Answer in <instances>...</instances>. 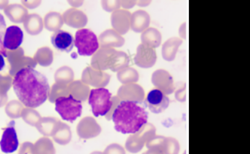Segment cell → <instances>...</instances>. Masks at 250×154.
<instances>
[{
    "label": "cell",
    "mask_w": 250,
    "mask_h": 154,
    "mask_svg": "<svg viewBox=\"0 0 250 154\" xmlns=\"http://www.w3.org/2000/svg\"><path fill=\"white\" fill-rule=\"evenodd\" d=\"M19 146L17 133L15 128L14 121H11L8 127L4 129L0 141L1 152L6 154L14 153Z\"/></svg>",
    "instance_id": "cell-11"
},
{
    "label": "cell",
    "mask_w": 250,
    "mask_h": 154,
    "mask_svg": "<svg viewBox=\"0 0 250 154\" xmlns=\"http://www.w3.org/2000/svg\"><path fill=\"white\" fill-rule=\"evenodd\" d=\"M141 42L143 45L151 48H157L161 45L162 36L158 29L154 27H149L142 33Z\"/></svg>",
    "instance_id": "cell-22"
},
{
    "label": "cell",
    "mask_w": 250,
    "mask_h": 154,
    "mask_svg": "<svg viewBox=\"0 0 250 154\" xmlns=\"http://www.w3.org/2000/svg\"><path fill=\"white\" fill-rule=\"evenodd\" d=\"M5 66V62L4 57L2 55H0V71L3 70Z\"/></svg>",
    "instance_id": "cell-43"
},
{
    "label": "cell",
    "mask_w": 250,
    "mask_h": 154,
    "mask_svg": "<svg viewBox=\"0 0 250 154\" xmlns=\"http://www.w3.org/2000/svg\"><path fill=\"white\" fill-rule=\"evenodd\" d=\"M145 104L150 110L151 112L159 114L168 108L170 99L163 92L156 88L149 92L145 100Z\"/></svg>",
    "instance_id": "cell-9"
},
{
    "label": "cell",
    "mask_w": 250,
    "mask_h": 154,
    "mask_svg": "<svg viewBox=\"0 0 250 154\" xmlns=\"http://www.w3.org/2000/svg\"><path fill=\"white\" fill-rule=\"evenodd\" d=\"M112 101H113V104H112L111 109L110 110L108 114L106 116V117L108 119H111L112 115H113V111H114L115 109H116V107L118 106V104L121 103V100L119 98L115 96V97L112 98Z\"/></svg>",
    "instance_id": "cell-37"
},
{
    "label": "cell",
    "mask_w": 250,
    "mask_h": 154,
    "mask_svg": "<svg viewBox=\"0 0 250 154\" xmlns=\"http://www.w3.org/2000/svg\"><path fill=\"white\" fill-rule=\"evenodd\" d=\"M82 122H83L82 126L85 127L84 130L85 131L82 134L85 137H94V136L98 135L100 134L101 129L93 119L87 118L86 119L82 121Z\"/></svg>",
    "instance_id": "cell-29"
},
{
    "label": "cell",
    "mask_w": 250,
    "mask_h": 154,
    "mask_svg": "<svg viewBox=\"0 0 250 154\" xmlns=\"http://www.w3.org/2000/svg\"><path fill=\"white\" fill-rule=\"evenodd\" d=\"M110 78L111 77L107 73L95 70L92 67L85 68L82 75V78L85 83H89L98 88L106 86L109 82Z\"/></svg>",
    "instance_id": "cell-15"
},
{
    "label": "cell",
    "mask_w": 250,
    "mask_h": 154,
    "mask_svg": "<svg viewBox=\"0 0 250 154\" xmlns=\"http://www.w3.org/2000/svg\"><path fill=\"white\" fill-rule=\"evenodd\" d=\"M102 6L106 12H114L121 8L120 0H103L102 1Z\"/></svg>",
    "instance_id": "cell-34"
},
{
    "label": "cell",
    "mask_w": 250,
    "mask_h": 154,
    "mask_svg": "<svg viewBox=\"0 0 250 154\" xmlns=\"http://www.w3.org/2000/svg\"><path fill=\"white\" fill-rule=\"evenodd\" d=\"M156 128L150 123L143 126L139 132L130 136L126 142V147L131 153H138L142 150L149 139L156 135Z\"/></svg>",
    "instance_id": "cell-6"
},
{
    "label": "cell",
    "mask_w": 250,
    "mask_h": 154,
    "mask_svg": "<svg viewBox=\"0 0 250 154\" xmlns=\"http://www.w3.org/2000/svg\"><path fill=\"white\" fill-rule=\"evenodd\" d=\"M7 58L11 64L10 73L15 75L19 70L24 68H34L37 65L36 60L30 57L24 56L22 48H18L15 51H7Z\"/></svg>",
    "instance_id": "cell-7"
},
{
    "label": "cell",
    "mask_w": 250,
    "mask_h": 154,
    "mask_svg": "<svg viewBox=\"0 0 250 154\" xmlns=\"http://www.w3.org/2000/svg\"><path fill=\"white\" fill-rule=\"evenodd\" d=\"M22 4H24V6L29 9H35L40 6L41 1H23Z\"/></svg>",
    "instance_id": "cell-38"
},
{
    "label": "cell",
    "mask_w": 250,
    "mask_h": 154,
    "mask_svg": "<svg viewBox=\"0 0 250 154\" xmlns=\"http://www.w3.org/2000/svg\"><path fill=\"white\" fill-rule=\"evenodd\" d=\"M24 27L26 32L30 35H39L43 29V21L39 15H28L25 20L24 21Z\"/></svg>",
    "instance_id": "cell-23"
},
{
    "label": "cell",
    "mask_w": 250,
    "mask_h": 154,
    "mask_svg": "<svg viewBox=\"0 0 250 154\" xmlns=\"http://www.w3.org/2000/svg\"><path fill=\"white\" fill-rule=\"evenodd\" d=\"M44 26L49 32H56L60 30L63 25V19L62 15L55 11H51L44 18Z\"/></svg>",
    "instance_id": "cell-25"
},
{
    "label": "cell",
    "mask_w": 250,
    "mask_h": 154,
    "mask_svg": "<svg viewBox=\"0 0 250 154\" xmlns=\"http://www.w3.org/2000/svg\"><path fill=\"white\" fill-rule=\"evenodd\" d=\"M129 63V57L125 52H121V51H116L111 70L113 72L121 71L123 69L128 68Z\"/></svg>",
    "instance_id": "cell-28"
},
{
    "label": "cell",
    "mask_w": 250,
    "mask_h": 154,
    "mask_svg": "<svg viewBox=\"0 0 250 154\" xmlns=\"http://www.w3.org/2000/svg\"><path fill=\"white\" fill-rule=\"evenodd\" d=\"M63 22L70 27L75 29H81L84 27L88 23V17L86 15L77 9H67L62 15Z\"/></svg>",
    "instance_id": "cell-18"
},
{
    "label": "cell",
    "mask_w": 250,
    "mask_h": 154,
    "mask_svg": "<svg viewBox=\"0 0 250 154\" xmlns=\"http://www.w3.org/2000/svg\"><path fill=\"white\" fill-rule=\"evenodd\" d=\"M150 21V16L146 11H135L131 14L130 29L136 33H143L149 28Z\"/></svg>",
    "instance_id": "cell-20"
},
{
    "label": "cell",
    "mask_w": 250,
    "mask_h": 154,
    "mask_svg": "<svg viewBox=\"0 0 250 154\" xmlns=\"http://www.w3.org/2000/svg\"><path fill=\"white\" fill-rule=\"evenodd\" d=\"M152 83L156 89L163 92L166 96L172 94L175 90L173 78L168 72L162 69L156 70L152 74Z\"/></svg>",
    "instance_id": "cell-10"
},
{
    "label": "cell",
    "mask_w": 250,
    "mask_h": 154,
    "mask_svg": "<svg viewBox=\"0 0 250 154\" xmlns=\"http://www.w3.org/2000/svg\"><path fill=\"white\" fill-rule=\"evenodd\" d=\"M74 73L70 67L62 66L55 73V79L58 81L68 82L73 78Z\"/></svg>",
    "instance_id": "cell-30"
},
{
    "label": "cell",
    "mask_w": 250,
    "mask_h": 154,
    "mask_svg": "<svg viewBox=\"0 0 250 154\" xmlns=\"http://www.w3.org/2000/svg\"><path fill=\"white\" fill-rule=\"evenodd\" d=\"M150 4L151 1H144V0H142V1H136V4H138V6H141V7L149 6Z\"/></svg>",
    "instance_id": "cell-42"
},
{
    "label": "cell",
    "mask_w": 250,
    "mask_h": 154,
    "mask_svg": "<svg viewBox=\"0 0 250 154\" xmlns=\"http://www.w3.org/2000/svg\"><path fill=\"white\" fill-rule=\"evenodd\" d=\"M182 42H183L182 39L177 37L170 38L168 40H166L163 45L162 50H161L164 60L167 61L174 60Z\"/></svg>",
    "instance_id": "cell-21"
},
{
    "label": "cell",
    "mask_w": 250,
    "mask_h": 154,
    "mask_svg": "<svg viewBox=\"0 0 250 154\" xmlns=\"http://www.w3.org/2000/svg\"><path fill=\"white\" fill-rule=\"evenodd\" d=\"M24 34L18 26H10L6 28L4 38V47L6 50L15 51L20 48L23 42Z\"/></svg>",
    "instance_id": "cell-16"
},
{
    "label": "cell",
    "mask_w": 250,
    "mask_h": 154,
    "mask_svg": "<svg viewBox=\"0 0 250 154\" xmlns=\"http://www.w3.org/2000/svg\"><path fill=\"white\" fill-rule=\"evenodd\" d=\"M175 98L177 101H181V102L186 101V100H187V89H186V87L180 88L178 91H176Z\"/></svg>",
    "instance_id": "cell-36"
},
{
    "label": "cell",
    "mask_w": 250,
    "mask_h": 154,
    "mask_svg": "<svg viewBox=\"0 0 250 154\" xmlns=\"http://www.w3.org/2000/svg\"><path fill=\"white\" fill-rule=\"evenodd\" d=\"M143 154H164L162 150L159 149H149L147 152Z\"/></svg>",
    "instance_id": "cell-41"
},
{
    "label": "cell",
    "mask_w": 250,
    "mask_h": 154,
    "mask_svg": "<svg viewBox=\"0 0 250 154\" xmlns=\"http://www.w3.org/2000/svg\"><path fill=\"white\" fill-rule=\"evenodd\" d=\"M135 5H136V1L135 0H131V1H121V6L124 8V9H129L131 8L134 7Z\"/></svg>",
    "instance_id": "cell-39"
},
{
    "label": "cell",
    "mask_w": 250,
    "mask_h": 154,
    "mask_svg": "<svg viewBox=\"0 0 250 154\" xmlns=\"http://www.w3.org/2000/svg\"><path fill=\"white\" fill-rule=\"evenodd\" d=\"M157 55L155 50L151 47L141 44L138 46L134 62L136 65L142 68H152L156 63Z\"/></svg>",
    "instance_id": "cell-12"
},
{
    "label": "cell",
    "mask_w": 250,
    "mask_h": 154,
    "mask_svg": "<svg viewBox=\"0 0 250 154\" xmlns=\"http://www.w3.org/2000/svg\"><path fill=\"white\" fill-rule=\"evenodd\" d=\"M106 154H125L123 147L118 145L109 146L106 150Z\"/></svg>",
    "instance_id": "cell-35"
},
{
    "label": "cell",
    "mask_w": 250,
    "mask_h": 154,
    "mask_svg": "<svg viewBox=\"0 0 250 154\" xmlns=\"http://www.w3.org/2000/svg\"><path fill=\"white\" fill-rule=\"evenodd\" d=\"M111 93L104 88L92 89L88 96V104L91 106L95 117L106 116L111 109Z\"/></svg>",
    "instance_id": "cell-4"
},
{
    "label": "cell",
    "mask_w": 250,
    "mask_h": 154,
    "mask_svg": "<svg viewBox=\"0 0 250 154\" xmlns=\"http://www.w3.org/2000/svg\"><path fill=\"white\" fill-rule=\"evenodd\" d=\"M34 59L41 66L48 67L54 60L53 52L48 47H41L36 52Z\"/></svg>",
    "instance_id": "cell-26"
},
{
    "label": "cell",
    "mask_w": 250,
    "mask_h": 154,
    "mask_svg": "<svg viewBox=\"0 0 250 154\" xmlns=\"http://www.w3.org/2000/svg\"><path fill=\"white\" fill-rule=\"evenodd\" d=\"M179 36L182 38L187 39V22L180 26L179 29Z\"/></svg>",
    "instance_id": "cell-40"
},
{
    "label": "cell",
    "mask_w": 250,
    "mask_h": 154,
    "mask_svg": "<svg viewBox=\"0 0 250 154\" xmlns=\"http://www.w3.org/2000/svg\"><path fill=\"white\" fill-rule=\"evenodd\" d=\"M13 87L20 101L32 109L43 104L50 91L45 75L29 67L21 69L14 75Z\"/></svg>",
    "instance_id": "cell-1"
},
{
    "label": "cell",
    "mask_w": 250,
    "mask_h": 154,
    "mask_svg": "<svg viewBox=\"0 0 250 154\" xmlns=\"http://www.w3.org/2000/svg\"><path fill=\"white\" fill-rule=\"evenodd\" d=\"M118 96L121 101H129L141 104L145 99L143 88L136 83H128L121 87L118 91Z\"/></svg>",
    "instance_id": "cell-13"
},
{
    "label": "cell",
    "mask_w": 250,
    "mask_h": 154,
    "mask_svg": "<svg viewBox=\"0 0 250 154\" xmlns=\"http://www.w3.org/2000/svg\"><path fill=\"white\" fill-rule=\"evenodd\" d=\"M8 1H0V9H3V8L6 7V6H7L8 4Z\"/></svg>",
    "instance_id": "cell-44"
},
{
    "label": "cell",
    "mask_w": 250,
    "mask_h": 154,
    "mask_svg": "<svg viewBox=\"0 0 250 154\" xmlns=\"http://www.w3.org/2000/svg\"><path fill=\"white\" fill-rule=\"evenodd\" d=\"M131 14L127 10H117L112 13L111 22L113 30L121 36L129 32L131 26Z\"/></svg>",
    "instance_id": "cell-14"
},
{
    "label": "cell",
    "mask_w": 250,
    "mask_h": 154,
    "mask_svg": "<svg viewBox=\"0 0 250 154\" xmlns=\"http://www.w3.org/2000/svg\"><path fill=\"white\" fill-rule=\"evenodd\" d=\"M112 120L115 129L123 134H134L147 123L146 110L136 103L121 101L113 111Z\"/></svg>",
    "instance_id": "cell-2"
},
{
    "label": "cell",
    "mask_w": 250,
    "mask_h": 154,
    "mask_svg": "<svg viewBox=\"0 0 250 154\" xmlns=\"http://www.w3.org/2000/svg\"><path fill=\"white\" fill-rule=\"evenodd\" d=\"M4 14L15 23H22L27 17L28 11L26 8L21 4H12L6 6L4 9Z\"/></svg>",
    "instance_id": "cell-24"
},
{
    "label": "cell",
    "mask_w": 250,
    "mask_h": 154,
    "mask_svg": "<svg viewBox=\"0 0 250 154\" xmlns=\"http://www.w3.org/2000/svg\"><path fill=\"white\" fill-rule=\"evenodd\" d=\"M52 45L57 50L68 53L75 45V39L70 33L59 30L54 32L51 37Z\"/></svg>",
    "instance_id": "cell-17"
},
{
    "label": "cell",
    "mask_w": 250,
    "mask_h": 154,
    "mask_svg": "<svg viewBox=\"0 0 250 154\" xmlns=\"http://www.w3.org/2000/svg\"><path fill=\"white\" fill-rule=\"evenodd\" d=\"M101 47H121L125 45V40L123 36L113 29H107L100 34L98 38Z\"/></svg>",
    "instance_id": "cell-19"
},
{
    "label": "cell",
    "mask_w": 250,
    "mask_h": 154,
    "mask_svg": "<svg viewBox=\"0 0 250 154\" xmlns=\"http://www.w3.org/2000/svg\"><path fill=\"white\" fill-rule=\"evenodd\" d=\"M116 53V50L111 47H100L92 57V68L100 71L111 70Z\"/></svg>",
    "instance_id": "cell-8"
},
{
    "label": "cell",
    "mask_w": 250,
    "mask_h": 154,
    "mask_svg": "<svg viewBox=\"0 0 250 154\" xmlns=\"http://www.w3.org/2000/svg\"><path fill=\"white\" fill-rule=\"evenodd\" d=\"M166 137L161 135H154L149 139L146 144L148 150L149 149H159L164 152Z\"/></svg>",
    "instance_id": "cell-32"
},
{
    "label": "cell",
    "mask_w": 250,
    "mask_h": 154,
    "mask_svg": "<svg viewBox=\"0 0 250 154\" xmlns=\"http://www.w3.org/2000/svg\"><path fill=\"white\" fill-rule=\"evenodd\" d=\"M75 45L79 55L90 57L99 50L100 43L95 33L88 29H81L75 34Z\"/></svg>",
    "instance_id": "cell-5"
},
{
    "label": "cell",
    "mask_w": 250,
    "mask_h": 154,
    "mask_svg": "<svg viewBox=\"0 0 250 154\" xmlns=\"http://www.w3.org/2000/svg\"><path fill=\"white\" fill-rule=\"evenodd\" d=\"M55 110L63 120L73 122L82 116V101L75 99L72 95L60 96L55 100Z\"/></svg>",
    "instance_id": "cell-3"
},
{
    "label": "cell",
    "mask_w": 250,
    "mask_h": 154,
    "mask_svg": "<svg viewBox=\"0 0 250 154\" xmlns=\"http://www.w3.org/2000/svg\"><path fill=\"white\" fill-rule=\"evenodd\" d=\"M180 151V145L178 140L174 137H166L164 145V154H179Z\"/></svg>",
    "instance_id": "cell-31"
},
{
    "label": "cell",
    "mask_w": 250,
    "mask_h": 154,
    "mask_svg": "<svg viewBox=\"0 0 250 154\" xmlns=\"http://www.w3.org/2000/svg\"><path fill=\"white\" fill-rule=\"evenodd\" d=\"M117 77L120 81L125 83V84L136 83L139 79V74L137 70L133 68H129V67L118 72Z\"/></svg>",
    "instance_id": "cell-27"
},
{
    "label": "cell",
    "mask_w": 250,
    "mask_h": 154,
    "mask_svg": "<svg viewBox=\"0 0 250 154\" xmlns=\"http://www.w3.org/2000/svg\"><path fill=\"white\" fill-rule=\"evenodd\" d=\"M6 30V24L4 16L0 14V55L7 57V50L4 47V38Z\"/></svg>",
    "instance_id": "cell-33"
}]
</instances>
